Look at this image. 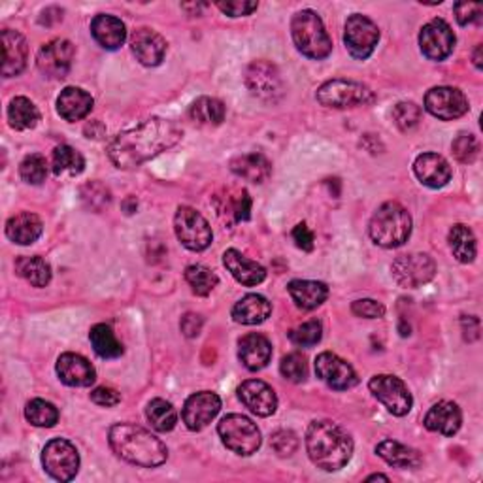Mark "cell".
<instances>
[{"mask_svg":"<svg viewBox=\"0 0 483 483\" xmlns=\"http://www.w3.org/2000/svg\"><path fill=\"white\" fill-rule=\"evenodd\" d=\"M368 235L374 244L385 249L400 247L412 235V215L398 202H385L372 215Z\"/></svg>","mask_w":483,"mask_h":483,"instance_id":"cell-4","label":"cell"},{"mask_svg":"<svg viewBox=\"0 0 483 483\" xmlns=\"http://www.w3.org/2000/svg\"><path fill=\"white\" fill-rule=\"evenodd\" d=\"M469 99L457 87H432L425 95V110L442 121H454L469 112Z\"/></svg>","mask_w":483,"mask_h":483,"instance_id":"cell-14","label":"cell"},{"mask_svg":"<svg viewBox=\"0 0 483 483\" xmlns=\"http://www.w3.org/2000/svg\"><path fill=\"white\" fill-rule=\"evenodd\" d=\"M451 149H454V155L455 159L459 163H464V165H471L478 159V153H479V142L478 138L471 133H461L455 140L454 144H451Z\"/></svg>","mask_w":483,"mask_h":483,"instance_id":"cell-49","label":"cell"},{"mask_svg":"<svg viewBox=\"0 0 483 483\" xmlns=\"http://www.w3.org/2000/svg\"><path fill=\"white\" fill-rule=\"evenodd\" d=\"M461 329L466 342H476L479 338V319L476 316H463L461 319Z\"/></svg>","mask_w":483,"mask_h":483,"instance_id":"cell-57","label":"cell"},{"mask_svg":"<svg viewBox=\"0 0 483 483\" xmlns=\"http://www.w3.org/2000/svg\"><path fill=\"white\" fill-rule=\"evenodd\" d=\"M74 45L65 38H55L48 44H44L36 55V65L42 74H45L52 80H62L67 77L72 60H74Z\"/></svg>","mask_w":483,"mask_h":483,"instance_id":"cell-15","label":"cell"},{"mask_svg":"<svg viewBox=\"0 0 483 483\" xmlns=\"http://www.w3.org/2000/svg\"><path fill=\"white\" fill-rule=\"evenodd\" d=\"M10 127L15 131H30L40 121V112L36 104L27 97H15L8 106Z\"/></svg>","mask_w":483,"mask_h":483,"instance_id":"cell-36","label":"cell"},{"mask_svg":"<svg viewBox=\"0 0 483 483\" xmlns=\"http://www.w3.org/2000/svg\"><path fill=\"white\" fill-rule=\"evenodd\" d=\"M181 136L183 131L174 121L151 117L133 129L119 133L108 144V157L119 170H134L163 151L174 148Z\"/></svg>","mask_w":483,"mask_h":483,"instance_id":"cell-1","label":"cell"},{"mask_svg":"<svg viewBox=\"0 0 483 483\" xmlns=\"http://www.w3.org/2000/svg\"><path fill=\"white\" fill-rule=\"evenodd\" d=\"M351 311L357 318L365 319H380L385 316V306L374 299H361L351 304Z\"/></svg>","mask_w":483,"mask_h":483,"instance_id":"cell-51","label":"cell"},{"mask_svg":"<svg viewBox=\"0 0 483 483\" xmlns=\"http://www.w3.org/2000/svg\"><path fill=\"white\" fill-rule=\"evenodd\" d=\"M370 393L376 397L383 407L391 412L393 415H407L410 414L414 407L412 393L408 391L407 383L400 378L393 376V374H378L368 383Z\"/></svg>","mask_w":483,"mask_h":483,"instance_id":"cell-10","label":"cell"},{"mask_svg":"<svg viewBox=\"0 0 483 483\" xmlns=\"http://www.w3.org/2000/svg\"><path fill=\"white\" fill-rule=\"evenodd\" d=\"M291 237H293V242L297 244V247L302 249V252H311V249H314V242H316L314 232L308 229L306 223H299L297 227H294Z\"/></svg>","mask_w":483,"mask_h":483,"instance_id":"cell-55","label":"cell"},{"mask_svg":"<svg viewBox=\"0 0 483 483\" xmlns=\"http://www.w3.org/2000/svg\"><path fill=\"white\" fill-rule=\"evenodd\" d=\"M229 18H244V15L254 13L259 8V3H252V0H229V3H217L215 4Z\"/></svg>","mask_w":483,"mask_h":483,"instance_id":"cell-53","label":"cell"},{"mask_svg":"<svg viewBox=\"0 0 483 483\" xmlns=\"http://www.w3.org/2000/svg\"><path fill=\"white\" fill-rule=\"evenodd\" d=\"M52 168L55 176H77L84 173L85 159L72 146H57L52 155Z\"/></svg>","mask_w":483,"mask_h":483,"instance_id":"cell-38","label":"cell"},{"mask_svg":"<svg viewBox=\"0 0 483 483\" xmlns=\"http://www.w3.org/2000/svg\"><path fill=\"white\" fill-rule=\"evenodd\" d=\"M48 161H45L44 155L33 153L27 155V157L20 165V176L28 185H40L48 178Z\"/></svg>","mask_w":483,"mask_h":483,"instance_id":"cell-44","label":"cell"},{"mask_svg":"<svg viewBox=\"0 0 483 483\" xmlns=\"http://www.w3.org/2000/svg\"><path fill=\"white\" fill-rule=\"evenodd\" d=\"M185 282L189 284L195 294L198 297H208V294L220 284V278L215 276L213 270H210L205 264H191L185 269Z\"/></svg>","mask_w":483,"mask_h":483,"instance_id":"cell-43","label":"cell"},{"mask_svg":"<svg viewBox=\"0 0 483 483\" xmlns=\"http://www.w3.org/2000/svg\"><path fill=\"white\" fill-rule=\"evenodd\" d=\"M481 50H483L481 45H478L476 52H474V65H476L478 70H481V67H483V65H481Z\"/></svg>","mask_w":483,"mask_h":483,"instance_id":"cell-58","label":"cell"},{"mask_svg":"<svg viewBox=\"0 0 483 483\" xmlns=\"http://www.w3.org/2000/svg\"><path fill=\"white\" fill-rule=\"evenodd\" d=\"M108 442L119 459L144 469L161 466L168 457V449L157 436L134 423L114 425L108 434Z\"/></svg>","mask_w":483,"mask_h":483,"instance_id":"cell-3","label":"cell"},{"mask_svg":"<svg viewBox=\"0 0 483 483\" xmlns=\"http://www.w3.org/2000/svg\"><path fill=\"white\" fill-rule=\"evenodd\" d=\"M217 432L221 436V442L232 454L247 457L254 455L255 451L261 447V431L252 419L240 415V414H230L225 415L220 425H217Z\"/></svg>","mask_w":483,"mask_h":483,"instance_id":"cell-6","label":"cell"},{"mask_svg":"<svg viewBox=\"0 0 483 483\" xmlns=\"http://www.w3.org/2000/svg\"><path fill=\"white\" fill-rule=\"evenodd\" d=\"M306 451L318 469L336 472L350 463L353 440L338 423L323 419V422L310 423L306 431Z\"/></svg>","mask_w":483,"mask_h":483,"instance_id":"cell-2","label":"cell"},{"mask_svg":"<svg viewBox=\"0 0 483 483\" xmlns=\"http://www.w3.org/2000/svg\"><path fill=\"white\" fill-rule=\"evenodd\" d=\"M91 400L97 404V407H104V408H112L117 407L121 402V395L116 391L114 387H97L91 391Z\"/></svg>","mask_w":483,"mask_h":483,"instance_id":"cell-54","label":"cell"},{"mask_svg":"<svg viewBox=\"0 0 483 483\" xmlns=\"http://www.w3.org/2000/svg\"><path fill=\"white\" fill-rule=\"evenodd\" d=\"M42 464L57 481H72L80 471V454L72 442L65 439H53L42 451Z\"/></svg>","mask_w":483,"mask_h":483,"instance_id":"cell-9","label":"cell"},{"mask_svg":"<svg viewBox=\"0 0 483 483\" xmlns=\"http://www.w3.org/2000/svg\"><path fill=\"white\" fill-rule=\"evenodd\" d=\"M238 357L247 370H262L272 359V344L267 336L249 333L238 342Z\"/></svg>","mask_w":483,"mask_h":483,"instance_id":"cell-26","label":"cell"},{"mask_svg":"<svg viewBox=\"0 0 483 483\" xmlns=\"http://www.w3.org/2000/svg\"><path fill=\"white\" fill-rule=\"evenodd\" d=\"M447 240H449L451 252H454V257L459 262L469 264V262H472L476 259V254H478L476 237H474V232L466 225L457 223V225L451 227Z\"/></svg>","mask_w":483,"mask_h":483,"instance_id":"cell-37","label":"cell"},{"mask_svg":"<svg viewBox=\"0 0 483 483\" xmlns=\"http://www.w3.org/2000/svg\"><path fill=\"white\" fill-rule=\"evenodd\" d=\"M423 423L431 432L454 436L459 432L463 425V414L455 402L440 400L432 404V408L427 412Z\"/></svg>","mask_w":483,"mask_h":483,"instance_id":"cell-25","label":"cell"},{"mask_svg":"<svg viewBox=\"0 0 483 483\" xmlns=\"http://www.w3.org/2000/svg\"><path fill=\"white\" fill-rule=\"evenodd\" d=\"M374 479H383V481H389V478L385 474H372L366 478V481H374Z\"/></svg>","mask_w":483,"mask_h":483,"instance_id":"cell-59","label":"cell"},{"mask_svg":"<svg viewBox=\"0 0 483 483\" xmlns=\"http://www.w3.org/2000/svg\"><path fill=\"white\" fill-rule=\"evenodd\" d=\"M131 50L144 67H159L166 55V40L157 30L140 27L131 35Z\"/></svg>","mask_w":483,"mask_h":483,"instance_id":"cell-20","label":"cell"},{"mask_svg":"<svg viewBox=\"0 0 483 483\" xmlns=\"http://www.w3.org/2000/svg\"><path fill=\"white\" fill-rule=\"evenodd\" d=\"M419 48L431 60H446L455 48V33L451 27L436 18L429 21L419 33Z\"/></svg>","mask_w":483,"mask_h":483,"instance_id":"cell-16","label":"cell"},{"mask_svg":"<svg viewBox=\"0 0 483 483\" xmlns=\"http://www.w3.org/2000/svg\"><path fill=\"white\" fill-rule=\"evenodd\" d=\"M318 101L326 108L346 110V108L368 106L376 101L372 89L351 80H331L318 89Z\"/></svg>","mask_w":483,"mask_h":483,"instance_id":"cell-7","label":"cell"},{"mask_svg":"<svg viewBox=\"0 0 483 483\" xmlns=\"http://www.w3.org/2000/svg\"><path fill=\"white\" fill-rule=\"evenodd\" d=\"M215 210L227 225L247 221L252 215V197L246 189H225L215 197Z\"/></svg>","mask_w":483,"mask_h":483,"instance_id":"cell-22","label":"cell"},{"mask_svg":"<svg viewBox=\"0 0 483 483\" xmlns=\"http://www.w3.org/2000/svg\"><path fill=\"white\" fill-rule=\"evenodd\" d=\"M414 174L431 189H440L451 180V166L439 153H422L414 163Z\"/></svg>","mask_w":483,"mask_h":483,"instance_id":"cell-23","label":"cell"},{"mask_svg":"<svg viewBox=\"0 0 483 483\" xmlns=\"http://www.w3.org/2000/svg\"><path fill=\"white\" fill-rule=\"evenodd\" d=\"M89 340L93 350H95V353L102 357V359H117V357L123 355L121 342L116 338L110 326L104 323L93 326L89 333Z\"/></svg>","mask_w":483,"mask_h":483,"instance_id":"cell-39","label":"cell"},{"mask_svg":"<svg viewBox=\"0 0 483 483\" xmlns=\"http://www.w3.org/2000/svg\"><path fill=\"white\" fill-rule=\"evenodd\" d=\"M272 314V304L262 294H246L235 308H232V319L240 325H261Z\"/></svg>","mask_w":483,"mask_h":483,"instance_id":"cell-33","label":"cell"},{"mask_svg":"<svg viewBox=\"0 0 483 483\" xmlns=\"http://www.w3.org/2000/svg\"><path fill=\"white\" fill-rule=\"evenodd\" d=\"M455 18L461 27H469L472 23H478L483 15V6L479 3H457L454 6Z\"/></svg>","mask_w":483,"mask_h":483,"instance_id":"cell-52","label":"cell"},{"mask_svg":"<svg viewBox=\"0 0 483 483\" xmlns=\"http://www.w3.org/2000/svg\"><path fill=\"white\" fill-rule=\"evenodd\" d=\"M321 336H323V326L316 319L294 326V329L289 333V340L293 342V344L294 346H302V348H310V346L319 344Z\"/></svg>","mask_w":483,"mask_h":483,"instance_id":"cell-46","label":"cell"},{"mask_svg":"<svg viewBox=\"0 0 483 483\" xmlns=\"http://www.w3.org/2000/svg\"><path fill=\"white\" fill-rule=\"evenodd\" d=\"M220 410H221L220 397L212 391H200L185 400L181 417H183L185 427L197 432V431L206 429L213 422L215 415L220 414Z\"/></svg>","mask_w":483,"mask_h":483,"instance_id":"cell-18","label":"cell"},{"mask_svg":"<svg viewBox=\"0 0 483 483\" xmlns=\"http://www.w3.org/2000/svg\"><path fill=\"white\" fill-rule=\"evenodd\" d=\"M93 97L80 87H65L57 97V114L65 121H82L93 110Z\"/></svg>","mask_w":483,"mask_h":483,"instance_id":"cell-29","label":"cell"},{"mask_svg":"<svg viewBox=\"0 0 483 483\" xmlns=\"http://www.w3.org/2000/svg\"><path fill=\"white\" fill-rule=\"evenodd\" d=\"M376 454L397 469H419L423 459L417 449H412L397 440H383L376 446Z\"/></svg>","mask_w":483,"mask_h":483,"instance_id":"cell-34","label":"cell"},{"mask_svg":"<svg viewBox=\"0 0 483 483\" xmlns=\"http://www.w3.org/2000/svg\"><path fill=\"white\" fill-rule=\"evenodd\" d=\"M293 302L301 310H316L329 297V287L314 279H293L287 286Z\"/></svg>","mask_w":483,"mask_h":483,"instance_id":"cell-32","label":"cell"},{"mask_svg":"<svg viewBox=\"0 0 483 483\" xmlns=\"http://www.w3.org/2000/svg\"><path fill=\"white\" fill-rule=\"evenodd\" d=\"M279 372L282 376L293 383H302L308 378V361L306 357L299 351H293L286 355L282 363H279Z\"/></svg>","mask_w":483,"mask_h":483,"instance_id":"cell-45","label":"cell"},{"mask_svg":"<svg viewBox=\"0 0 483 483\" xmlns=\"http://www.w3.org/2000/svg\"><path fill=\"white\" fill-rule=\"evenodd\" d=\"M202 325H205V319H202L198 314H191V311H189V314H185V316L181 318V323H180L181 333H183L187 338H195V336H198L200 331H202Z\"/></svg>","mask_w":483,"mask_h":483,"instance_id":"cell-56","label":"cell"},{"mask_svg":"<svg viewBox=\"0 0 483 483\" xmlns=\"http://www.w3.org/2000/svg\"><path fill=\"white\" fill-rule=\"evenodd\" d=\"M393 121L402 133H410L422 121V108L414 102H398L393 108Z\"/></svg>","mask_w":483,"mask_h":483,"instance_id":"cell-47","label":"cell"},{"mask_svg":"<svg viewBox=\"0 0 483 483\" xmlns=\"http://www.w3.org/2000/svg\"><path fill=\"white\" fill-rule=\"evenodd\" d=\"M146 417L151 427L159 432H170L178 423V414L174 407L163 398H153L148 404Z\"/></svg>","mask_w":483,"mask_h":483,"instance_id":"cell-41","label":"cell"},{"mask_svg":"<svg viewBox=\"0 0 483 483\" xmlns=\"http://www.w3.org/2000/svg\"><path fill=\"white\" fill-rule=\"evenodd\" d=\"M270 446L279 457H291L299 449V439L293 431H276L270 439Z\"/></svg>","mask_w":483,"mask_h":483,"instance_id":"cell-50","label":"cell"},{"mask_svg":"<svg viewBox=\"0 0 483 483\" xmlns=\"http://www.w3.org/2000/svg\"><path fill=\"white\" fill-rule=\"evenodd\" d=\"M15 272L33 287H45L52 282V267L38 255H23L15 259Z\"/></svg>","mask_w":483,"mask_h":483,"instance_id":"cell-35","label":"cell"},{"mask_svg":"<svg viewBox=\"0 0 483 483\" xmlns=\"http://www.w3.org/2000/svg\"><path fill=\"white\" fill-rule=\"evenodd\" d=\"M223 264L232 274V278L246 287H255L262 284L264 278H267V270H264L262 264L247 259L238 252V249H227L223 254Z\"/></svg>","mask_w":483,"mask_h":483,"instance_id":"cell-24","label":"cell"},{"mask_svg":"<svg viewBox=\"0 0 483 483\" xmlns=\"http://www.w3.org/2000/svg\"><path fill=\"white\" fill-rule=\"evenodd\" d=\"M91 35L108 52H116L127 40V27L116 15L101 13L91 21Z\"/></svg>","mask_w":483,"mask_h":483,"instance_id":"cell-28","label":"cell"},{"mask_svg":"<svg viewBox=\"0 0 483 483\" xmlns=\"http://www.w3.org/2000/svg\"><path fill=\"white\" fill-rule=\"evenodd\" d=\"M316 374L323 383L334 389V391H348V389L359 383V378H357L351 365L331 351H323L318 355Z\"/></svg>","mask_w":483,"mask_h":483,"instance_id":"cell-17","label":"cell"},{"mask_svg":"<svg viewBox=\"0 0 483 483\" xmlns=\"http://www.w3.org/2000/svg\"><path fill=\"white\" fill-rule=\"evenodd\" d=\"M25 417L30 425L35 427H55L59 422V410L55 408V404L42 400V398H33L27 402L25 407Z\"/></svg>","mask_w":483,"mask_h":483,"instance_id":"cell-42","label":"cell"},{"mask_svg":"<svg viewBox=\"0 0 483 483\" xmlns=\"http://www.w3.org/2000/svg\"><path fill=\"white\" fill-rule=\"evenodd\" d=\"M189 117L198 125H221L225 121V104L213 97H200L189 108Z\"/></svg>","mask_w":483,"mask_h":483,"instance_id":"cell-40","label":"cell"},{"mask_svg":"<svg viewBox=\"0 0 483 483\" xmlns=\"http://www.w3.org/2000/svg\"><path fill=\"white\" fill-rule=\"evenodd\" d=\"M57 376L68 387H89L95 383L97 372L84 355L62 353L57 361Z\"/></svg>","mask_w":483,"mask_h":483,"instance_id":"cell-21","label":"cell"},{"mask_svg":"<svg viewBox=\"0 0 483 483\" xmlns=\"http://www.w3.org/2000/svg\"><path fill=\"white\" fill-rule=\"evenodd\" d=\"M230 170L246 181L264 183L272 174V165L261 153H244L230 161Z\"/></svg>","mask_w":483,"mask_h":483,"instance_id":"cell-31","label":"cell"},{"mask_svg":"<svg viewBox=\"0 0 483 483\" xmlns=\"http://www.w3.org/2000/svg\"><path fill=\"white\" fill-rule=\"evenodd\" d=\"M3 52H4V62H3V76L13 77L20 76L28 59V45L23 35L18 30L4 28L3 30Z\"/></svg>","mask_w":483,"mask_h":483,"instance_id":"cell-27","label":"cell"},{"mask_svg":"<svg viewBox=\"0 0 483 483\" xmlns=\"http://www.w3.org/2000/svg\"><path fill=\"white\" fill-rule=\"evenodd\" d=\"M82 202L89 208V210H95V212H101L104 206L110 205V191H108V187H104L101 181H91V183H85L82 187Z\"/></svg>","mask_w":483,"mask_h":483,"instance_id":"cell-48","label":"cell"},{"mask_svg":"<svg viewBox=\"0 0 483 483\" xmlns=\"http://www.w3.org/2000/svg\"><path fill=\"white\" fill-rule=\"evenodd\" d=\"M238 397L244 407L259 417H270L278 410V397L274 389L261 380L244 382L238 387Z\"/></svg>","mask_w":483,"mask_h":483,"instance_id":"cell-19","label":"cell"},{"mask_svg":"<svg viewBox=\"0 0 483 483\" xmlns=\"http://www.w3.org/2000/svg\"><path fill=\"white\" fill-rule=\"evenodd\" d=\"M176 237L189 252H205L213 240L210 223L191 206H180L174 217Z\"/></svg>","mask_w":483,"mask_h":483,"instance_id":"cell-8","label":"cell"},{"mask_svg":"<svg viewBox=\"0 0 483 483\" xmlns=\"http://www.w3.org/2000/svg\"><path fill=\"white\" fill-rule=\"evenodd\" d=\"M44 230V223L36 213L30 212H21L18 215H13L6 223V237L20 246H30L35 244Z\"/></svg>","mask_w":483,"mask_h":483,"instance_id":"cell-30","label":"cell"},{"mask_svg":"<svg viewBox=\"0 0 483 483\" xmlns=\"http://www.w3.org/2000/svg\"><path fill=\"white\" fill-rule=\"evenodd\" d=\"M380 42V28L366 15L353 13L344 27V44L351 57L368 59Z\"/></svg>","mask_w":483,"mask_h":483,"instance_id":"cell-12","label":"cell"},{"mask_svg":"<svg viewBox=\"0 0 483 483\" xmlns=\"http://www.w3.org/2000/svg\"><path fill=\"white\" fill-rule=\"evenodd\" d=\"M291 36L297 50L308 59H326L333 52V40L314 10H301L293 15Z\"/></svg>","mask_w":483,"mask_h":483,"instance_id":"cell-5","label":"cell"},{"mask_svg":"<svg viewBox=\"0 0 483 483\" xmlns=\"http://www.w3.org/2000/svg\"><path fill=\"white\" fill-rule=\"evenodd\" d=\"M246 87L254 97L264 102H276L284 97L282 76L269 60H254L246 68Z\"/></svg>","mask_w":483,"mask_h":483,"instance_id":"cell-11","label":"cell"},{"mask_svg":"<svg viewBox=\"0 0 483 483\" xmlns=\"http://www.w3.org/2000/svg\"><path fill=\"white\" fill-rule=\"evenodd\" d=\"M391 274L400 287L415 289L429 284L436 274V262L427 254L400 255L391 264Z\"/></svg>","mask_w":483,"mask_h":483,"instance_id":"cell-13","label":"cell"}]
</instances>
